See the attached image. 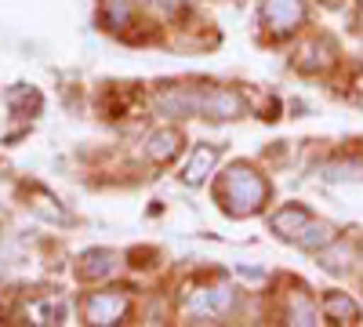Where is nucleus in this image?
<instances>
[{
  "label": "nucleus",
  "instance_id": "obj_12",
  "mask_svg": "<svg viewBox=\"0 0 363 327\" xmlns=\"http://www.w3.org/2000/svg\"><path fill=\"white\" fill-rule=\"evenodd\" d=\"M330 48L320 44V40H309L306 48L298 51V70H306V73H316V70H327L330 66V58H316V55H327Z\"/></svg>",
  "mask_w": 363,
  "mask_h": 327
},
{
  "label": "nucleus",
  "instance_id": "obj_6",
  "mask_svg": "<svg viewBox=\"0 0 363 327\" xmlns=\"http://www.w3.org/2000/svg\"><path fill=\"white\" fill-rule=\"evenodd\" d=\"M178 153H182V135H178L174 128H164V131H157V135L145 138V157L153 160V164H167V160H174Z\"/></svg>",
  "mask_w": 363,
  "mask_h": 327
},
{
  "label": "nucleus",
  "instance_id": "obj_11",
  "mask_svg": "<svg viewBox=\"0 0 363 327\" xmlns=\"http://www.w3.org/2000/svg\"><path fill=\"white\" fill-rule=\"evenodd\" d=\"M102 22L113 29H128L131 26V0H102Z\"/></svg>",
  "mask_w": 363,
  "mask_h": 327
},
{
  "label": "nucleus",
  "instance_id": "obj_14",
  "mask_svg": "<svg viewBox=\"0 0 363 327\" xmlns=\"http://www.w3.org/2000/svg\"><path fill=\"white\" fill-rule=\"evenodd\" d=\"M29 316H33L37 323H58V320H62V306H58V302H44V306L29 309Z\"/></svg>",
  "mask_w": 363,
  "mask_h": 327
},
{
  "label": "nucleus",
  "instance_id": "obj_4",
  "mask_svg": "<svg viewBox=\"0 0 363 327\" xmlns=\"http://www.w3.org/2000/svg\"><path fill=\"white\" fill-rule=\"evenodd\" d=\"M124 313H128V294H116V291H95L84 302L87 323H116Z\"/></svg>",
  "mask_w": 363,
  "mask_h": 327
},
{
  "label": "nucleus",
  "instance_id": "obj_5",
  "mask_svg": "<svg viewBox=\"0 0 363 327\" xmlns=\"http://www.w3.org/2000/svg\"><path fill=\"white\" fill-rule=\"evenodd\" d=\"M189 309L196 316H222L233 309V287H207V291H196L189 299Z\"/></svg>",
  "mask_w": 363,
  "mask_h": 327
},
{
  "label": "nucleus",
  "instance_id": "obj_15",
  "mask_svg": "<svg viewBox=\"0 0 363 327\" xmlns=\"http://www.w3.org/2000/svg\"><path fill=\"white\" fill-rule=\"evenodd\" d=\"M327 4H338V0H327Z\"/></svg>",
  "mask_w": 363,
  "mask_h": 327
},
{
  "label": "nucleus",
  "instance_id": "obj_10",
  "mask_svg": "<svg viewBox=\"0 0 363 327\" xmlns=\"http://www.w3.org/2000/svg\"><path fill=\"white\" fill-rule=\"evenodd\" d=\"M323 313H327V320H335V323H356L359 320V306L352 299H345V294H327Z\"/></svg>",
  "mask_w": 363,
  "mask_h": 327
},
{
  "label": "nucleus",
  "instance_id": "obj_7",
  "mask_svg": "<svg viewBox=\"0 0 363 327\" xmlns=\"http://www.w3.org/2000/svg\"><path fill=\"white\" fill-rule=\"evenodd\" d=\"M313 218H309V211H301V207H284V211L272 218V229H277L280 236H287V240H294L298 244V236L306 233V226H309Z\"/></svg>",
  "mask_w": 363,
  "mask_h": 327
},
{
  "label": "nucleus",
  "instance_id": "obj_9",
  "mask_svg": "<svg viewBox=\"0 0 363 327\" xmlns=\"http://www.w3.org/2000/svg\"><path fill=\"white\" fill-rule=\"evenodd\" d=\"M215 164H218V145H203V150H196L193 160H189V167H186V182L189 186H200Z\"/></svg>",
  "mask_w": 363,
  "mask_h": 327
},
{
  "label": "nucleus",
  "instance_id": "obj_2",
  "mask_svg": "<svg viewBox=\"0 0 363 327\" xmlns=\"http://www.w3.org/2000/svg\"><path fill=\"white\" fill-rule=\"evenodd\" d=\"M244 113V99L229 87H196V116L207 121H233Z\"/></svg>",
  "mask_w": 363,
  "mask_h": 327
},
{
  "label": "nucleus",
  "instance_id": "obj_13",
  "mask_svg": "<svg viewBox=\"0 0 363 327\" xmlns=\"http://www.w3.org/2000/svg\"><path fill=\"white\" fill-rule=\"evenodd\" d=\"M291 320L294 323H316V309L301 299V294H294V299H291Z\"/></svg>",
  "mask_w": 363,
  "mask_h": 327
},
{
  "label": "nucleus",
  "instance_id": "obj_3",
  "mask_svg": "<svg viewBox=\"0 0 363 327\" xmlns=\"http://www.w3.org/2000/svg\"><path fill=\"white\" fill-rule=\"evenodd\" d=\"M301 18H306V8H301V0H265L262 8V22L269 33H291L294 26H301Z\"/></svg>",
  "mask_w": 363,
  "mask_h": 327
},
{
  "label": "nucleus",
  "instance_id": "obj_1",
  "mask_svg": "<svg viewBox=\"0 0 363 327\" xmlns=\"http://www.w3.org/2000/svg\"><path fill=\"white\" fill-rule=\"evenodd\" d=\"M269 186H265V178L255 174L247 164H236L229 174H225V186H222V196H225V207L233 215H251L262 207Z\"/></svg>",
  "mask_w": 363,
  "mask_h": 327
},
{
  "label": "nucleus",
  "instance_id": "obj_8",
  "mask_svg": "<svg viewBox=\"0 0 363 327\" xmlns=\"http://www.w3.org/2000/svg\"><path fill=\"white\" fill-rule=\"evenodd\" d=\"M116 255L113 251H87L84 258H80V277L84 280H102V277H109L113 270H116Z\"/></svg>",
  "mask_w": 363,
  "mask_h": 327
}]
</instances>
